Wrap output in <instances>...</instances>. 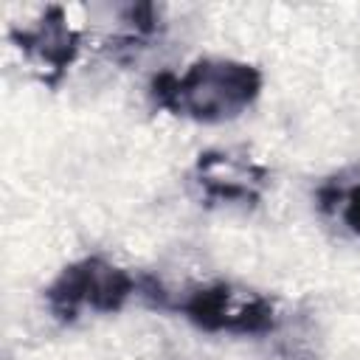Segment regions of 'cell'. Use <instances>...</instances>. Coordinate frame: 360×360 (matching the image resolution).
<instances>
[{
    "label": "cell",
    "instance_id": "cell-4",
    "mask_svg": "<svg viewBox=\"0 0 360 360\" xmlns=\"http://www.w3.org/2000/svg\"><path fill=\"white\" fill-rule=\"evenodd\" d=\"M270 172L248 152L236 149H205L197 155L191 169V186L202 205L253 208L259 205Z\"/></svg>",
    "mask_w": 360,
    "mask_h": 360
},
{
    "label": "cell",
    "instance_id": "cell-1",
    "mask_svg": "<svg viewBox=\"0 0 360 360\" xmlns=\"http://www.w3.org/2000/svg\"><path fill=\"white\" fill-rule=\"evenodd\" d=\"M264 76L256 65L222 56H202L183 73L160 70L149 82L158 110L197 124H225L239 118L262 93Z\"/></svg>",
    "mask_w": 360,
    "mask_h": 360
},
{
    "label": "cell",
    "instance_id": "cell-3",
    "mask_svg": "<svg viewBox=\"0 0 360 360\" xmlns=\"http://www.w3.org/2000/svg\"><path fill=\"white\" fill-rule=\"evenodd\" d=\"M138 295V276L127 267L104 259L84 256L59 270V276L45 287V304L51 315L62 323L79 321L84 312L112 315Z\"/></svg>",
    "mask_w": 360,
    "mask_h": 360
},
{
    "label": "cell",
    "instance_id": "cell-6",
    "mask_svg": "<svg viewBox=\"0 0 360 360\" xmlns=\"http://www.w3.org/2000/svg\"><path fill=\"white\" fill-rule=\"evenodd\" d=\"M318 208L326 214H338V219L346 225L349 233L360 239V174L346 183V180H326L318 191Z\"/></svg>",
    "mask_w": 360,
    "mask_h": 360
},
{
    "label": "cell",
    "instance_id": "cell-5",
    "mask_svg": "<svg viewBox=\"0 0 360 360\" xmlns=\"http://www.w3.org/2000/svg\"><path fill=\"white\" fill-rule=\"evenodd\" d=\"M8 37L51 87L59 84L82 51V34L68 22L62 6H48L31 25H14Z\"/></svg>",
    "mask_w": 360,
    "mask_h": 360
},
{
    "label": "cell",
    "instance_id": "cell-2",
    "mask_svg": "<svg viewBox=\"0 0 360 360\" xmlns=\"http://www.w3.org/2000/svg\"><path fill=\"white\" fill-rule=\"evenodd\" d=\"M138 298L152 309L177 312L191 326L211 335L262 338L278 329L276 301L233 281H205L169 290L155 276H138Z\"/></svg>",
    "mask_w": 360,
    "mask_h": 360
}]
</instances>
